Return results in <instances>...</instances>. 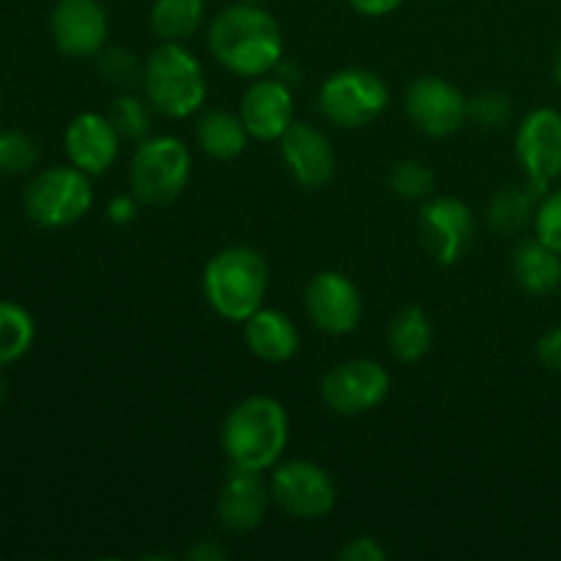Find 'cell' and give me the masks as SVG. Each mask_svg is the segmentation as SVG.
<instances>
[{"mask_svg": "<svg viewBox=\"0 0 561 561\" xmlns=\"http://www.w3.org/2000/svg\"><path fill=\"white\" fill-rule=\"evenodd\" d=\"M266 290L268 263L255 247H225L203 268V296L222 321L244 323L261 310Z\"/></svg>", "mask_w": 561, "mask_h": 561, "instance_id": "3957f363", "label": "cell"}, {"mask_svg": "<svg viewBox=\"0 0 561 561\" xmlns=\"http://www.w3.org/2000/svg\"><path fill=\"white\" fill-rule=\"evenodd\" d=\"M38 142L27 131L3 129L0 131V173L20 175L36 168L38 162Z\"/></svg>", "mask_w": 561, "mask_h": 561, "instance_id": "83f0119b", "label": "cell"}, {"mask_svg": "<svg viewBox=\"0 0 561 561\" xmlns=\"http://www.w3.org/2000/svg\"><path fill=\"white\" fill-rule=\"evenodd\" d=\"M540 197V192L529 184H513L499 190L488 206V225H491L493 233L515 236L529 228L535 222Z\"/></svg>", "mask_w": 561, "mask_h": 561, "instance_id": "603a6c76", "label": "cell"}, {"mask_svg": "<svg viewBox=\"0 0 561 561\" xmlns=\"http://www.w3.org/2000/svg\"><path fill=\"white\" fill-rule=\"evenodd\" d=\"M206 42L208 53L222 69L250 80L277 69L285 55L283 25L277 16L261 3H247V0L225 5L214 16Z\"/></svg>", "mask_w": 561, "mask_h": 561, "instance_id": "6da1fadb", "label": "cell"}, {"mask_svg": "<svg viewBox=\"0 0 561 561\" xmlns=\"http://www.w3.org/2000/svg\"><path fill=\"white\" fill-rule=\"evenodd\" d=\"M206 16V0H153L148 25L159 42H181L195 36Z\"/></svg>", "mask_w": 561, "mask_h": 561, "instance_id": "cb8c5ba5", "label": "cell"}, {"mask_svg": "<svg viewBox=\"0 0 561 561\" xmlns=\"http://www.w3.org/2000/svg\"><path fill=\"white\" fill-rule=\"evenodd\" d=\"M535 356L546 370L561 373V323L542 332L535 343Z\"/></svg>", "mask_w": 561, "mask_h": 561, "instance_id": "d6a6232c", "label": "cell"}, {"mask_svg": "<svg viewBox=\"0 0 561 561\" xmlns=\"http://www.w3.org/2000/svg\"><path fill=\"white\" fill-rule=\"evenodd\" d=\"M184 557L190 561H222L230 557V551L225 546H219L217 540H197L195 546L186 548Z\"/></svg>", "mask_w": 561, "mask_h": 561, "instance_id": "d590c367", "label": "cell"}, {"mask_svg": "<svg viewBox=\"0 0 561 561\" xmlns=\"http://www.w3.org/2000/svg\"><path fill=\"white\" fill-rule=\"evenodd\" d=\"M142 93L164 118H190L206 104L203 64L186 44L162 42L142 60Z\"/></svg>", "mask_w": 561, "mask_h": 561, "instance_id": "277c9868", "label": "cell"}, {"mask_svg": "<svg viewBox=\"0 0 561 561\" xmlns=\"http://www.w3.org/2000/svg\"><path fill=\"white\" fill-rule=\"evenodd\" d=\"M3 400H5V381L0 378V405H3Z\"/></svg>", "mask_w": 561, "mask_h": 561, "instance_id": "74e56055", "label": "cell"}, {"mask_svg": "<svg viewBox=\"0 0 561 561\" xmlns=\"http://www.w3.org/2000/svg\"><path fill=\"white\" fill-rule=\"evenodd\" d=\"M403 3L405 0H348V5L356 11V14L373 16V20L394 14V11H398Z\"/></svg>", "mask_w": 561, "mask_h": 561, "instance_id": "e575fe53", "label": "cell"}, {"mask_svg": "<svg viewBox=\"0 0 561 561\" xmlns=\"http://www.w3.org/2000/svg\"><path fill=\"white\" fill-rule=\"evenodd\" d=\"M553 75H557V80H559V85H561V42H559L557 53H553Z\"/></svg>", "mask_w": 561, "mask_h": 561, "instance_id": "8d00e7d4", "label": "cell"}, {"mask_svg": "<svg viewBox=\"0 0 561 561\" xmlns=\"http://www.w3.org/2000/svg\"><path fill=\"white\" fill-rule=\"evenodd\" d=\"M387 557H389L387 548H383L376 537H367V535L348 540L337 553L340 561H383Z\"/></svg>", "mask_w": 561, "mask_h": 561, "instance_id": "1f68e13d", "label": "cell"}, {"mask_svg": "<svg viewBox=\"0 0 561 561\" xmlns=\"http://www.w3.org/2000/svg\"><path fill=\"white\" fill-rule=\"evenodd\" d=\"M99 58V71L104 80H110L118 88H131L142 82V64L137 60L135 53L124 47H104Z\"/></svg>", "mask_w": 561, "mask_h": 561, "instance_id": "f1b7e54d", "label": "cell"}, {"mask_svg": "<svg viewBox=\"0 0 561 561\" xmlns=\"http://www.w3.org/2000/svg\"><path fill=\"white\" fill-rule=\"evenodd\" d=\"M515 157L526 175V184L540 195L561 179V113L553 107H537L520 121L515 131Z\"/></svg>", "mask_w": 561, "mask_h": 561, "instance_id": "8fae6325", "label": "cell"}, {"mask_svg": "<svg viewBox=\"0 0 561 561\" xmlns=\"http://www.w3.org/2000/svg\"><path fill=\"white\" fill-rule=\"evenodd\" d=\"M36 340V321L16 301H0V365H14Z\"/></svg>", "mask_w": 561, "mask_h": 561, "instance_id": "d4e9b609", "label": "cell"}, {"mask_svg": "<svg viewBox=\"0 0 561 561\" xmlns=\"http://www.w3.org/2000/svg\"><path fill=\"white\" fill-rule=\"evenodd\" d=\"M531 228H535V239H540L542 244L551 247L561 255V186L548 190L540 197Z\"/></svg>", "mask_w": 561, "mask_h": 561, "instance_id": "f546056e", "label": "cell"}, {"mask_svg": "<svg viewBox=\"0 0 561 561\" xmlns=\"http://www.w3.org/2000/svg\"><path fill=\"white\" fill-rule=\"evenodd\" d=\"M244 340L250 354L266 365H285L299 354L301 345L299 327L290 321V316L272 310V307H261L247 318Z\"/></svg>", "mask_w": 561, "mask_h": 561, "instance_id": "d6986e66", "label": "cell"}, {"mask_svg": "<svg viewBox=\"0 0 561 561\" xmlns=\"http://www.w3.org/2000/svg\"><path fill=\"white\" fill-rule=\"evenodd\" d=\"M279 153H283L290 179L301 190H321L337 173V153H334L332 140L307 121L290 124V129L279 137Z\"/></svg>", "mask_w": 561, "mask_h": 561, "instance_id": "9a60e30c", "label": "cell"}, {"mask_svg": "<svg viewBox=\"0 0 561 561\" xmlns=\"http://www.w3.org/2000/svg\"><path fill=\"white\" fill-rule=\"evenodd\" d=\"M142 203L137 201L135 192L131 195H115L113 201L107 203V219L113 225H129L137 219V211H140Z\"/></svg>", "mask_w": 561, "mask_h": 561, "instance_id": "836d02e7", "label": "cell"}, {"mask_svg": "<svg viewBox=\"0 0 561 561\" xmlns=\"http://www.w3.org/2000/svg\"><path fill=\"white\" fill-rule=\"evenodd\" d=\"M247 131L244 121L239 113L230 110H208L201 121H197V146L203 153L219 162H230V159L241 157L247 151Z\"/></svg>", "mask_w": 561, "mask_h": 561, "instance_id": "7402d4cb", "label": "cell"}, {"mask_svg": "<svg viewBox=\"0 0 561 561\" xmlns=\"http://www.w3.org/2000/svg\"><path fill=\"white\" fill-rule=\"evenodd\" d=\"M305 310L312 327L334 334V337H343L362 323L365 301H362L359 288L348 274L327 268L307 283Z\"/></svg>", "mask_w": 561, "mask_h": 561, "instance_id": "4fadbf2b", "label": "cell"}, {"mask_svg": "<svg viewBox=\"0 0 561 561\" xmlns=\"http://www.w3.org/2000/svg\"><path fill=\"white\" fill-rule=\"evenodd\" d=\"M151 102L137 93H121L113 102V110H110V118H113L115 129L121 131L124 140H146L151 135Z\"/></svg>", "mask_w": 561, "mask_h": 561, "instance_id": "484cf974", "label": "cell"}, {"mask_svg": "<svg viewBox=\"0 0 561 561\" xmlns=\"http://www.w3.org/2000/svg\"><path fill=\"white\" fill-rule=\"evenodd\" d=\"M392 392V376L376 359H348L323 376L321 400L340 416L376 411Z\"/></svg>", "mask_w": 561, "mask_h": 561, "instance_id": "9c48e42d", "label": "cell"}, {"mask_svg": "<svg viewBox=\"0 0 561 561\" xmlns=\"http://www.w3.org/2000/svg\"><path fill=\"white\" fill-rule=\"evenodd\" d=\"M250 137L263 142H279L294 124V91L283 77H257L241 96L239 107Z\"/></svg>", "mask_w": 561, "mask_h": 561, "instance_id": "e0dca14e", "label": "cell"}, {"mask_svg": "<svg viewBox=\"0 0 561 561\" xmlns=\"http://www.w3.org/2000/svg\"><path fill=\"white\" fill-rule=\"evenodd\" d=\"M192 179V151L173 135H148L131 153L129 184L142 206H168Z\"/></svg>", "mask_w": 561, "mask_h": 561, "instance_id": "5b68a950", "label": "cell"}, {"mask_svg": "<svg viewBox=\"0 0 561 561\" xmlns=\"http://www.w3.org/2000/svg\"><path fill=\"white\" fill-rule=\"evenodd\" d=\"M22 206L33 225L47 230L69 228L80 222L93 206L91 175L75 164H55L31 179L22 195Z\"/></svg>", "mask_w": 561, "mask_h": 561, "instance_id": "8992f818", "label": "cell"}, {"mask_svg": "<svg viewBox=\"0 0 561 561\" xmlns=\"http://www.w3.org/2000/svg\"><path fill=\"white\" fill-rule=\"evenodd\" d=\"M513 277L526 294L548 296L561 288V255L540 239L520 241L513 250Z\"/></svg>", "mask_w": 561, "mask_h": 561, "instance_id": "ffe728a7", "label": "cell"}, {"mask_svg": "<svg viewBox=\"0 0 561 561\" xmlns=\"http://www.w3.org/2000/svg\"><path fill=\"white\" fill-rule=\"evenodd\" d=\"M121 131L113 118L102 113H80L69 121L64 131V148L69 164L88 175L107 173L121 153Z\"/></svg>", "mask_w": 561, "mask_h": 561, "instance_id": "ac0fdd59", "label": "cell"}, {"mask_svg": "<svg viewBox=\"0 0 561 561\" xmlns=\"http://www.w3.org/2000/svg\"><path fill=\"white\" fill-rule=\"evenodd\" d=\"M405 115L427 137H453L469 121V99L444 77H416L403 96Z\"/></svg>", "mask_w": 561, "mask_h": 561, "instance_id": "7c38bea8", "label": "cell"}, {"mask_svg": "<svg viewBox=\"0 0 561 561\" xmlns=\"http://www.w3.org/2000/svg\"><path fill=\"white\" fill-rule=\"evenodd\" d=\"M268 491L279 510L299 520L327 518L337 504V485L316 460H279L272 469Z\"/></svg>", "mask_w": 561, "mask_h": 561, "instance_id": "ba28073f", "label": "cell"}, {"mask_svg": "<svg viewBox=\"0 0 561 561\" xmlns=\"http://www.w3.org/2000/svg\"><path fill=\"white\" fill-rule=\"evenodd\" d=\"M513 115V102L502 91H485L469 99V121H474L482 129H499Z\"/></svg>", "mask_w": 561, "mask_h": 561, "instance_id": "4dcf8cb0", "label": "cell"}, {"mask_svg": "<svg viewBox=\"0 0 561 561\" xmlns=\"http://www.w3.org/2000/svg\"><path fill=\"white\" fill-rule=\"evenodd\" d=\"M288 438V411L272 394H250L239 400L222 422V449L230 466L261 474L283 460Z\"/></svg>", "mask_w": 561, "mask_h": 561, "instance_id": "7a4b0ae2", "label": "cell"}, {"mask_svg": "<svg viewBox=\"0 0 561 561\" xmlns=\"http://www.w3.org/2000/svg\"><path fill=\"white\" fill-rule=\"evenodd\" d=\"M433 337H436V332H433L431 316L416 305L403 307L389 321L387 329L389 351L403 365H416V362L425 359L433 348Z\"/></svg>", "mask_w": 561, "mask_h": 561, "instance_id": "44dd1931", "label": "cell"}, {"mask_svg": "<svg viewBox=\"0 0 561 561\" xmlns=\"http://www.w3.org/2000/svg\"><path fill=\"white\" fill-rule=\"evenodd\" d=\"M247 3H266V0H247Z\"/></svg>", "mask_w": 561, "mask_h": 561, "instance_id": "f35d334b", "label": "cell"}, {"mask_svg": "<svg viewBox=\"0 0 561 561\" xmlns=\"http://www.w3.org/2000/svg\"><path fill=\"white\" fill-rule=\"evenodd\" d=\"M49 33L69 58H96L107 47V9L102 0H58L49 14Z\"/></svg>", "mask_w": 561, "mask_h": 561, "instance_id": "5bb4252c", "label": "cell"}, {"mask_svg": "<svg viewBox=\"0 0 561 561\" xmlns=\"http://www.w3.org/2000/svg\"><path fill=\"white\" fill-rule=\"evenodd\" d=\"M477 219L469 203L453 195L431 197L420 208V239L438 266H455L474 244Z\"/></svg>", "mask_w": 561, "mask_h": 561, "instance_id": "30bf717a", "label": "cell"}, {"mask_svg": "<svg viewBox=\"0 0 561 561\" xmlns=\"http://www.w3.org/2000/svg\"><path fill=\"white\" fill-rule=\"evenodd\" d=\"M389 190L403 201H425L436 190V175L420 159H400L389 170Z\"/></svg>", "mask_w": 561, "mask_h": 561, "instance_id": "4316f807", "label": "cell"}, {"mask_svg": "<svg viewBox=\"0 0 561 561\" xmlns=\"http://www.w3.org/2000/svg\"><path fill=\"white\" fill-rule=\"evenodd\" d=\"M272 502V491L261 480V471L230 466L217 496L219 526L230 535H250L263 524Z\"/></svg>", "mask_w": 561, "mask_h": 561, "instance_id": "2e32d148", "label": "cell"}, {"mask_svg": "<svg viewBox=\"0 0 561 561\" xmlns=\"http://www.w3.org/2000/svg\"><path fill=\"white\" fill-rule=\"evenodd\" d=\"M389 107V85L381 75L359 66H348L323 80L318 88V110L329 124L340 129L370 126Z\"/></svg>", "mask_w": 561, "mask_h": 561, "instance_id": "52a82bcc", "label": "cell"}]
</instances>
